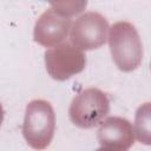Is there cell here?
Wrapping results in <instances>:
<instances>
[{
    "mask_svg": "<svg viewBox=\"0 0 151 151\" xmlns=\"http://www.w3.org/2000/svg\"><path fill=\"white\" fill-rule=\"evenodd\" d=\"M134 133L140 143L150 144V103L138 107L134 118Z\"/></svg>",
    "mask_w": 151,
    "mask_h": 151,
    "instance_id": "obj_8",
    "label": "cell"
},
{
    "mask_svg": "<svg viewBox=\"0 0 151 151\" xmlns=\"http://www.w3.org/2000/svg\"><path fill=\"white\" fill-rule=\"evenodd\" d=\"M54 131L55 113L52 105L44 99L31 100L22 123V134L27 144L35 150H44L51 144Z\"/></svg>",
    "mask_w": 151,
    "mask_h": 151,
    "instance_id": "obj_2",
    "label": "cell"
},
{
    "mask_svg": "<svg viewBox=\"0 0 151 151\" xmlns=\"http://www.w3.org/2000/svg\"><path fill=\"white\" fill-rule=\"evenodd\" d=\"M97 138L100 149L126 151L134 143V131L127 119L123 117H109L100 124Z\"/></svg>",
    "mask_w": 151,
    "mask_h": 151,
    "instance_id": "obj_6",
    "label": "cell"
},
{
    "mask_svg": "<svg viewBox=\"0 0 151 151\" xmlns=\"http://www.w3.org/2000/svg\"><path fill=\"white\" fill-rule=\"evenodd\" d=\"M59 15L70 18L80 14L87 6V0H47Z\"/></svg>",
    "mask_w": 151,
    "mask_h": 151,
    "instance_id": "obj_9",
    "label": "cell"
},
{
    "mask_svg": "<svg viewBox=\"0 0 151 151\" xmlns=\"http://www.w3.org/2000/svg\"><path fill=\"white\" fill-rule=\"evenodd\" d=\"M45 66L51 78L64 81L85 68L86 55L70 42L59 44L45 52Z\"/></svg>",
    "mask_w": 151,
    "mask_h": 151,
    "instance_id": "obj_4",
    "label": "cell"
},
{
    "mask_svg": "<svg viewBox=\"0 0 151 151\" xmlns=\"http://www.w3.org/2000/svg\"><path fill=\"white\" fill-rule=\"evenodd\" d=\"M110 111V100L103 91L88 87L78 93L71 101L68 116L71 122L80 129L97 126Z\"/></svg>",
    "mask_w": 151,
    "mask_h": 151,
    "instance_id": "obj_3",
    "label": "cell"
},
{
    "mask_svg": "<svg viewBox=\"0 0 151 151\" xmlns=\"http://www.w3.org/2000/svg\"><path fill=\"white\" fill-rule=\"evenodd\" d=\"M70 29L71 44L81 51H90L106 42L109 22L100 13L87 12L76 19Z\"/></svg>",
    "mask_w": 151,
    "mask_h": 151,
    "instance_id": "obj_5",
    "label": "cell"
},
{
    "mask_svg": "<svg viewBox=\"0 0 151 151\" xmlns=\"http://www.w3.org/2000/svg\"><path fill=\"white\" fill-rule=\"evenodd\" d=\"M4 116H5V111L2 109V105L0 104V126H1V124L4 122Z\"/></svg>",
    "mask_w": 151,
    "mask_h": 151,
    "instance_id": "obj_10",
    "label": "cell"
},
{
    "mask_svg": "<svg viewBox=\"0 0 151 151\" xmlns=\"http://www.w3.org/2000/svg\"><path fill=\"white\" fill-rule=\"evenodd\" d=\"M112 60L123 72L137 70L143 60V45L136 27L129 21H117L109 27Z\"/></svg>",
    "mask_w": 151,
    "mask_h": 151,
    "instance_id": "obj_1",
    "label": "cell"
},
{
    "mask_svg": "<svg viewBox=\"0 0 151 151\" xmlns=\"http://www.w3.org/2000/svg\"><path fill=\"white\" fill-rule=\"evenodd\" d=\"M70 18L59 15L52 8L46 9L38 18L34 25V41L45 47H53L61 44L71 28Z\"/></svg>",
    "mask_w": 151,
    "mask_h": 151,
    "instance_id": "obj_7",
    "label": "cell"
}]
</instances>
